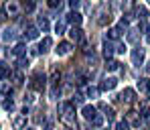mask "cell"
<instances>
[{
    "label": "cell",
    "mask_w": 150,
    "mask_h": 130,
    "mask_svg": "<svg viewBox=\"0 0 150 130\" xmlns=\"http://www.w3.org/2000/svg\"><path fill=\"white\" fill-rule=\"evenodd\" d=\"M59 112H61V120L67 124V126H75L77 124V118H75V106L71 102H65V104L59 106Z\"/></svg>",
    "instance_id": "obj_1"
},
{
    "label": "cell",
    "mask_w": 150,
    "mask_h": 130,
    "mask_svg": "<svg viewBox=\"0 0 150 130\" xmlns=\"http://www.w3.org/2000/svg\"><path fill=\"white\" fill-rule=\"evenodd\" d=\"M30 87H33V90H39V92H41V90L45 87V75H43L41 71H37V73L33 75V81H30Z\"/></svg>",
    "instance_id": "obj_2"
},
{
    "label": "cell",
    "mask_w": 150,
    "mask_h": 130,
    "mask_svg": "<svg viewBox=\"0 0 150 130\" xmlns=\"http://www.w3.org/2000/svg\"><path fill=\"white\" fill-rule=\"evenodd\" d=\"M65 21L71 23L73 26H79V25H81V21H83V16L79 14V10H71V12L65 14Z\"/></svg>",
    "instance_id": "obj_3"
},
{
    "label": "cell",
    "mask_w": 150,
    "mask_h": 130,
    "mask_svg": "<svg viewBox=\"0 0 150 130\" xmlns=\"http://www.w3.org/2000/svg\"><path fill=\"white\" fill-rule=\"evenodd\" d=\"M126 122H128L130 126H140V122H142V116H140L138 112L130 110V112L126 114Z\"/></svg>",
    "instance_id": "obj_4"
},
{
    "label": "cell",
    "mask_w": 150,
    "mask_h": 130,
    "mask_svg": "<svg viewBox=\"0 0 150 130\" xmlns=\"http://www.w3.org/2000/svg\"><path fill=\"white\" fill-rule=\"evenodd\" d=\"M69 39H71L73 43H81V41H83V31H81L79 26H71V28H69Z\"/></svg>",
    "instance_id": "obj_5"
},
{
    "label": "cell",
    "mask_w": 150,
    "mask_h": 130,
    "mask_svg": "<svg viewBox=\"0 0 150 130\" xmlns=\"http://www.w3.org/2000/svg\"><path fill=\"white\" fill-rule=\"evenodd\" d=\"M132 63H134V65H142V63H144V49L136 47V49L132 51Z\"/></svg>",
    "instance_id": "obj_6"
},
{
    "label": "cell",
    "mask_w": 150,
    "mask_h": 130,
    "mask_svg": "<svg viewBox=\"0 0 150 130\" xmlns=\"http://www.w3.org/2000/svg\"><path fill=\"white\" fill-rule=\"evenodd\" d=\"M116 85H118V79H116V77H105L103 81H101L100 90H101V92H110V90H114Z\"/></svg>",
    "instance_id": "obj_7"
},
{
    "label": "cell",
    "mask_w": 150,
    "mask_h": 130,
    "mask_svg": "<svg viewBox=\"0 0 150 130\" xmlns=\"http://www.w3.org/2000/svg\"><path fill=\"white\" fill-rule=\"evenodd\" d=\"M134 96H136V92H134L132 87H126L120 98H122V102H126V104H132V102H134Z\"/></svg>",
    "instance_id": "obj_8"
},
{
    "label": "cell",
    "mask_w": 150,
    "mask_h": 130,
    "mask_svg": "<svg viewBox=\"0 0 150 130\" xmlns=\"http://www.w3.org/2000/svg\"><path fill=\"white\" fill-rule=\"evenodd\" d=\"M55 51H57V55H67V53L71 51V43H69V41H61Z\"/></svg>",
    "instance_id": "obj_9"
},
{
    "label": "cell",
    "mask_w": 150,
    "mask_h": 130,
    "mask_svg": "<svg viewBox=\"0 0 150 130\" xmlns=\"http://www.w3.org/2000/svg\"><path fill=\"white\" fill-rule=\"evenodd\" d=\"M81 114H83V118L85 120H93V116H96V108L93 106H83V110H81Z\"/></svg>",
    "instance_id": "obj_10"
},
{
    "label": "cell",
    "mask_w": 150,
    "mask_h": 130,
    "mask_svg": "<svg viewBox=\"0 0 150 130\" xmlns=\"http://www.w3.org/2000/svg\"><path fill=\"white\" fill-rule=\"evenodd\" d=\"M25 37L28 41H35V39H39V26H28L25 33Z\"/></svg>",
    "instance_id": "obj_11"
},
{
    "label": "cell",
    "mask_w": 150,
    "mask_h": 130,
    "mask_svg": "<svg viewBox=\"0 0 150 130\" xmlns=\"http://www.w3.org/2000/svg\"><path fill=\"white\" fill-rule=\"evenodd\" d=\"M138 90H140L142 94H150V79L142 77L140 81H138Z\"/></svg>",
    "instance_id": "obj_12"
},
{
    "label": "cell",
    "mask_w": 150,
    "mask_h": 130,
    "mask_svg": "<svg viewBox=\"0 0 150 130\" xmlns=\"http://www.w3.org/2000/svg\"><path fill=\"white\" fill-rule=\"evenodd\" d=\"M114 51H116V47H114V43L105 39V43H103V55H105V57L110 59V57L114 55Z\"/></svg>",
    "instance_id": "obj_13"
},
{
    "label": "cell",
    "mask_w": 150,
    "mask_h": 130,
    "mask_svg": "<svg viewBox=\"0 0 150 130\" xmlns=\"http://www.w3.org/2000/svg\"><path fill=\"white\" fill-rule=\"evenodd\" d=\"M51 47H53V41H51V37H45V39L41 41V45H39V53H45V51H49Z\"/></svg>",
    "instance_id": "obj_14"
},
{
    "label": "cell",
    "mask_w": 150,
    "mask_h": 130,
    "mask_svg": "<svg viewBox=\"0 0 150 130\" xmlns=\"http://www.w3.org/2000/svg\"><path fill=\"white\" fill-rule=\"evenodd\" d=\"M100 110L103 112V116H105L108 120H114V118H116V112H114L112 108H108L105 104H100Z\"/></svg>",
    "instance_id": "obj_15"
},
{
    "label": "cell",
    "mask_w": 150,
    "mask_h": 130,
    "mask_svg": "<svg viewBox=\"0 0 150 130\" xmlns=\"http://www.w3.org/2000/svg\"><path fill=\"white\" fill-rule=\"evenodd\" d=\"M6 12H8L10 16H16V14H18V4H16L14 0H10V2L6 4Z\"/></svg>",
    "instance_id": "obj_16"
},
{
    "label": "cell",
    "mask_w": 150,
    "mask_h": 130,
    "mask_svg": "<svg viewBox=\"0 0 150 130\" xmlns=\"http://www.w3.org/2000/svg\"><path fill=\"white\" fill-rule=\"evenodd\" d=\"M136 16L140 18V23H144V21L148 18V10H146V6H136Z\"/></svg>",
    "instance_id": "obj_17"
},
{
    "label": "cell",
    "mask_w": 150,
    "mask_h": 130,
    "mask_svg": "<svg viewBox=\"0 0 150 130\" xmlns=\"http://www.w3.org/2000/svg\"><path fill=\"white\" fill-rule=\"evenodd\" d=\"M120 35H122V31H120L118 26H114V28H110V31H108V41H118V39H120Z\"/></svg>",
    "instance_id": "obj_18"
},
{
    "label": "cell",
    "mask_w": 150,
    "mask_h": 130,
    "mask_svg": "<svg viewBox=\"0 0 150 130\" xmlns=\"http://www.w3.org/2000/svg\"><path fill=\"white\" fill-rule=\"evenodd\" d=\"M110 23H112V14H110V12H101L100 18H98V25L105 26V25H110Z\"/></svg>",
    "instance_id": "obj_19"
},
{
    "label": "cell",
    "mask_w": 150,
    "mask_h": 130,
    "mask_svg": "<svg viewBox=\"0 0 150 130\" xmlns=\"http://www.w3.org/2000/svg\"><path fill=\"white\" fill-rule=\"evenodd\" d=\"M25 124H26V116L21 114V116L14 118V128H16V130H23V128H25Z\"/></svg>",
    "instance_id": "obj_20"
},
{
    "label": "cell",
    "mask_w": 150,
    "mask_h": 130,
    "mask_svg": "<svg viewBox=\"0 0 150 130\" xmlns=\"http://www.w3.org/2000/svg\"><path fill=\"white\" fill-rule=\"evenodd\" d=\"M37 25H39V31H43V33H47V31L51 28L49 21H47L45 16H39V23H37Z\"/></svg>",
    "instance_id": "obj_21"
},
{
    "label": "cell",
    "mask_w": 150,
    "mask_h": 130,
    "mask_svg": "<svg viewBox=\"0 0 150 130\" xmlns=\"http://www.w3.org/2000/svg\"><path fill=\"white\" fill-rule=\"evenodd\" d=\"M59 79H61V73H59V71H57V69H53V73H51V85H53V87H59Z\"/></svg>",
    "instance_id": "obj_22"
},
{
    "label": "cell",
    "mask_w": 150,
    "mask_h": 130,
    "mask_svg": "<svg viewBox=\"0 0 150 130\" xmlns=\"http://www.w3.org/2000/svg\"><path fill=\"white\" fill-rule=\"evenodd\" d=\"M138 33H140V28H132V31H128V41H130V43H138V37H140Z\"/></svg>",
    "instance_id": "obj_23"
},
{
    "label": "cell",
    "mask_w": 150,
    "mask_h": 130,
    "mask_svg": "<svg viewBox=\"0 0 150 130\" xmlns=\"http://www.w3.org/2000/svg\"><path fill=\"white\" fill-rule=\"evenodd\" d=\"M12 53L16 55V57H25V53H26V45H23V43H18L14 49H12Z\"/></svg>",
    "instance_id": "obj_24"
},
{
    "label": "cell",
    "mask_w": 150,
    "mask_h": 130,
    "mask_svg": "<svg viewBox=\"0 0 150 130\" xmlns=\"http://www.w3.org/2000/svg\"><path fill=\"white\" fill-rule=\"evenodd\" d=\"M4 77H10V67L6 63H0V79H4Z\"/></svg>",
    "instance_id": "obj_25"
},
{
    "label": "cell",
    "mask_w": 150,
    "mask_h": 130,
    "mask_svg": "<svg viewBox=\"0 0 150 130\" xmlns=\"http://www.w3.org/2000/svg\"><path fill=\"white\" fill-rule=\"evenodd\" d=\"M118 67H120V63L116 59H108V65H105L108 71H118Z\"/></svg>",
    "instance_id": "obj_26"
},
{
    "label": "cell",
    "mask_w": 150,
    "mask_h": 130,
    "mask_svg": "<svg viewBox=\"0 0 150 130\" xmlns=\"http://www.w3.org/2000/svg\"><path fill=\"white\" fill-rule=\"evenodd\" d=\"M4 41H14L16 39V31H12V28H8V31H4V37H2Z\"/></svg>",
    "instance_id": "obj_27"
},
{
    "label": "cell",
    "mask_w": 150,
    "mask_h": 130,
    "mask_svg": "<svg viewBox=\"0 0 150 130\" xmlns=\"http://www.w3.org/2000/svg\"><path fill=\"white\" fill-rule=\"evenodd\" d=\"M91 124H93L96 128H100L101 124H103V116H101V114H96V116H93V120H91Z\"/></svg>",
    "instance_id": "obj_28"
},
{
    "label": "cell",
    "mask_w": 150,
    "mask_h": 130,
    "mask_svg": "<svg viewBox=\"0 0 150 130\" xmlns=\"http://www.w3.org/2000/svg\"><path fill=\"white\" fill-rule=\"evenodd\" d=\"M55 31H57L59 35H63V33H65V21H59V23L55 25Z\"/></svg>",
    "instance_id": "obj_29"
},
{
    "label": "cell",
    "mask_w": 150,
    "mask_h": 130,
    "mask_svg": "<svg viewBox=\"0 0 150 130\" xmlns=\"http://www.w3.org/2000/svg\"><path fill=\"white\" fill-rule=\"evenodd\" d=\"M2 106H4V110H8V112H10V110H14V102H12L10 98H8V100H4Z\"/></svg>",
    "instance_id": "obj_30"
},
{
    "label": "cell",
    "mask_w": 150,
    "mask_h": 130,
    "mask_svg": "<svg viewBox=\"0 0 150 130\" xmlns=\"http://www.w3.org/2000/svg\"><path fill=\"white\" fill-rule=\"evenodd\" d=\"M98 94H100L98 87H87V96H89V98H98Z\"/></svg>",
    "instance_id": "obj_31"
},
{
    "label": "cell",
    "mask_w": 150,
    "mask_h": 130,
    "mask_svg": "<svg viewBox=\"0 0 150 130\" xmlns=\"http://www.w3.org/2000/svg\"><path fill=\"white\" fill-rule=\"evenodd\" d=\"M49 8H61V0H47Z\"/></svg>",
    "instance_id": "obj_32"
},
{
    "label": "cell",
    "mask_w": 150,
    "mask_h": 130,
    "mask_svg": "<svg viewBox=\"0 0 150 130\" xmlns=\"http://www.w3.org/2000/svg\"><path fill=\"white\" fill-rule=\"evenodd\" d=\"M116 130H130V124H128V122H118V124H116Z\"/></svg>",
    "instance_id": "obj_33"
},
{
    "label": "cell",
    "mask_w": 150,
    "mask_h": 130,
    "mask_svg": "<svg viewBox=\"0 0 150 130\" xmlns=\"http://www.w3.org/2000/svg\"><path fill=\"white\" fill-rule=\"evenodd\" d=\"M23 81H25V79H23V73H21V71H16V73H14V83H16V85H21Z\"/></svg>",
    "instance_id": "obj_34"
},
{
    "label": "cell",
    "mask_w": 150,
    "mask_h": 130,
    "mask_svg": "<svg viewBox=\"0 0 150 130\" xmlns=\"http://www.w3.org/2000/svg\"><path fill=\"white\" fill-rule=\"evenodd\" d=\"M26 65H28V59H26V57H18V67L25 69Z\"/></svg>",
    "instance_id": "obj_35"
},
{
    "label": "cell",
    "mask_w": 150,
    "mask_h": 130,
    "mask_svg": "<svg viewBox=\"0 0 150 130\" xmlns=\"http://www.w3.org/2000/svg\"><path fill=\"white\" fill-rule=\"evenodd\" d=\"M25 102L26 104H33V102H35V94H33V92H28V94L25 96Z\"/></svg>",
    "instance_id": "obj_36"
},
{
    "label": "cell",
    "mask_w": 150,
    "mask_h": 130,
    "mask_svg": "<svg viewBox=\"0 0 150 130\" xmlns=\"http://www.w3.org/2000/svg\"><path fill=\"white\" fill-rule=\"evenodd\" d=\"M79 4H81V0H69V6H71V10H77V8H79Z\"/></svg>",
    "instance_id": "obj_37"
},
{
    "label": "cell",
    "mask_w": 150,
    "mask_h": 130,
    "mask_svg": "<svg viewBox=\"0 0 150 130\" xmlns=\"http://www.w3.org/2000/svg\"><path fill=\"white\" fill-rule=\"evenodd\" d=\"M4 21H6V10H4V8H2V4H0V25H2Z\"/></svg>",
    "instance_id": "obj_38"
},
{
    "label": "cell",
    "mask_w": 150,
    "mask_h": 130,
    "mask_svg": "<svg viewBox=\"0 0 150 130\" xmlns=\"http://www.w3.org/2000/svg\"><path fill=\"white\" fill-rule=\"evenodd\" d=\"M73 102H75V104H83V96H81V94H75Z\"/></svg>",
    "instance_id": "obj_39"
},
{
    "label": "cell",
    "mask_w": 150,
    "mask_h": 130,
    "mask_svg": "<svg viewBox=\"0 0 150 130\" xmlns=\"http://www.w3.org/2000/svg\"><path fill=\"white\" fill-rule=\"evenodd\" d=\"M35 122H37V124H43V122H45V116H41V114L35 116Z\"/></svg>",
    "instance_id": "obj_40"
},
{
    "label": "cell",
    "mask_w": 150,
    "mask_h": 130,
    "mask_svg": "<svg viewBox=\"0 0 150 130\" xmlns=\"http://www.w3.org/2000/svg\"><path fill=\"white\" fill-rule=\"evenodd\" d=\"M116 51H118V53H124L126 51V45H118V47H116Z\"/></svg>",
    "instance_id": "obj_41"
},
{
    "label": "cell",
    "mask_w": 150,
    "mask_h": 130,
    "mask_svg": "<svg viewBox=\"0 0 150 130\" xmlns=\"http://www.w3.org/2000/svg\"><path fill=\"white\" fill-rule=\"evenodd\" d=\"M146 41L150 43V28H146Z\"/></svg>",
    "instance_id": "obj_42"
},
{
    "label": "cell",
    "mask_w": 150,
    "mask_h": 130,
    "mask_svg": "<svg viewBox=\"0 0 150 130\" xmlns=\"http://www.w3.org/2000/svg\"><path fill=\"white\" fill-rule=\"evenodd\" d=\"M144 69H146V73L150 75V63H146V67H144Z\"/></svg>",
    "instance_id": "obj_43"
},
{
    "label": "cell",
    "mask_w": 150,
    "mask_h": 130,
    "mask_svg": "<svg viewBox=\"0 0 150 130\" xmlns=\"http://www.w3.org/2000/svg\"><path fill=\"white\" fill-rule=\"evenodd\" d=\"M134 4V0H126V6H132Z\"/></svg>",
    "instance_id": "obj_44"
},
{
    "label": "cell",
    "mask_w": 150,
    "mask_h": 130,
    "mask_svg": "<svg viewBox=\"0 0 150 130\" xmlns=\"http://www.w3.org/2000/svg\"><path fill=\"white\" fill-rule=\"evenodd\" d=\"M26 130H33V128H26Z\"/></svg>",
    "instance_id": "obj_45"
},
{
    "label": "cell",
    "mask_w": 150,
    "mask_h": 130,
    "mask_svg": "<svg viewBox=\"0 0 150 130\" xmlns=\"http://www.w3.org/2000/svg\"><path fill=\"white\" fill-rule=\"evenodd\" d=\"M148 2H150V0H148Z\"/></svg>",
    "instance_id": "obj_46"
}]
</instances>
